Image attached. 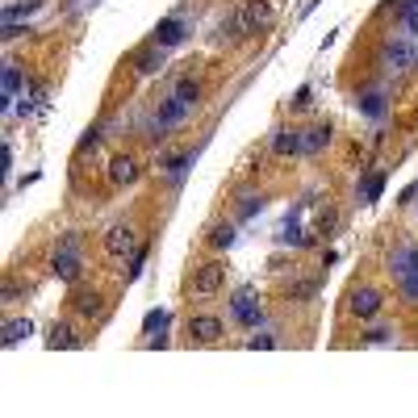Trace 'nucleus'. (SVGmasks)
Listing matches in <instances>:
<instances>
[{
	"label": "nucleus",
	"mask_w": 418,
	"mask_h": 418,
	"mask_svg": "<svg viewBox=\"0 0 418 418\" xmlns=\"http://www.w3.org/2000/svg\"><path fill=\"white\" fill-rule=\"evenodd\" d=\"M197 96H201L197 80H180V84H176V92L159 105V113H155V121H151V138H167V130H176V126L193 113Z\"/></svg>",
	"instance_id": "nucleus-1"
},
{
	"label": "nucleus",
	"mask_w": 418,
	"mask_h": 418,
	"mask_svg": "<svg viewBox=\"0 0 418 418\" xmlns=\"http://www.w3.org/2000/svg\"><path fill=\"white\" fill-rule=\"evenodd\" d=\"M80 268H84V264H80V255H75V234H67L63 247H59L54 260H50V272H54L63 285H75V281H80Z\"/></svg>",
	"instance_id": "nucleus-2"
},
{
	"label": "nucleus",
	"mask_w": 418,
	"mask_h": 418,
	"mask_svg": "<svg viewBox=\"0 0 418 418\" xmlns=\"http://www.w3.org/2000/svg\"><path fill=\"white\" fill-rule=\"evenodd\" d=\"M222 285H226V264H218V260H209L193 272V297H214Z\"/></svg>",
	"instance_id": "nucleus-3"
},
{
	"label": "nucleus",
	"mask_w": 418,
	"mask_h": 418,
	"mask_svg": "<svg viewBox=\"0 0 418 418\" xmlns=\"http://www.w3.org/2000/svg\"><path fill=\"white\" fill-rule=\"evenodd\" d=\"M105 255H113V260H126V255H138L134 251V230L130 226H109V234H105Z\"/></svg>",
	"instance_id": "nucleus-4"
},
{
	"label": "nucleus",
	"mask_w": 418,
	"mask_h": 418,
	"mask_svg": "<svg viewBox=\"0 0 418 418\" xmlns=\"http://www.w3.org/2000/svg\"><path fill=\"white\" fill-rule=\"evenodd\" d=\"M268 17H272L268 0H247L243 13H239V33H255L260 25H268Z\"/></svg>",
	"instance_id": "nucleus-5"
},
{
	"label": "nucleus",
	"mask_w": 418,
	"mask_h": 418,
	"mask_svg": "<svg viewBox=\"0 0 418 418\" xmlns=\"http://www.w3.org/2000/svg\"><path fill=\"white\" fill-rule=\"evenodd\" d=\"M188 335H193L197 343H218V339H222V318L197 314V318H188Z\"/></svg>",
	"instance_id": "nucleus-6"
},
{
	"label": "nucleus",
	"mask_w": 418,
	"mask_h": 418,
	"mask_svg": "<svg viewBox=\"0 0 418 418\" xmlns=\"http://www.w3.org/2000/svg\"><path fill=\"white\" fill-rule=\"evenodd\" d=\"M230 310H234V318H239L243 327H260V318H264V314H260V301H255V293H247V289H243V293H234Z\"/></svg>",
	"instance_id": "nucleus-7"
},
{
	"label": "nucleus",
	"mask_w": 418,
	"mask_h": 418,
	"mask_svg": "<svg viewBox=\"0 0 418 418\" xmlns=\"http://www.w3.org/2000/svg\"><path fill=\"white\" fill-rule=\"evenodd\" d=\"M71 306H75L80 318H100V314H105V297H100L96 289H75Z\"/></svg>",
	"instance_id": "nucleus-8"
},
{
	"label": "nucleus",
	"mask_w": 418,
	"mask_h": 418,
	"mask_svg": "<svg viewBox=\"0 0 418 418\" xmlns=\"http://www.w3.org/2000/svg\"><path fill=\"white\" fill-rule=\"evenodd\" d=\"M348 310H352L356 318H373V314L381 310V293H377V289H356V293L348 297Z\"/></svg>",
	"instance_id": "nucleus-9"
},
{
	"label": "nucleus",
	"mask_w": 418,
	"mask_h": 418,
	"mask_svg": "<svg viewBox=\"0 0 418 418\" xmlns=\"http://www.w3.org/2000/svg\"><path fill=\"white\" fill-rule=\"evenodd\" d=\"M134 180H138V163H134L130 155H117V159H109V184L126 188V184H134Z\"/></svg>",
	"instance_id": "nucleus-10"
},
{
	"label": "nucleus",
	"mask_w": 418,
	"mask_h": 418,
	"mask_svg": "<svg viewBox=\"0 0 418 418\" xmlns=\"http://www.w3.org/2000/svg\"><path fill=\"white\" fill-rule=\"evenodd\" d=\"M176 42H184V21L180 17H163L155 25V46H176Z\"/></svg>",
	"instance_id": "nucleus-11"
},
{
	"label": "nucleus",
	"mask_w": 418,
	"mask_h": 418,
	"mask_svg": "<svg viewBox=\"0 0 418 418\" xmlns=\"http://www.w3.org/2000/svg\"><path fill=\"white\" fill-rule=\"evenodd\" d=\"M272 151L276 155H301V130H276L272 134Z\"/></svg>",
	"instance_id": "nucleus-12"
},
{
	"label": "nucleus",
	"mask_w": 418,
	"mask_h": 418,
	"mask_svg": "<svg viewBox=\"0 0 418 418\" xmlns=\"http://www.w3.org/2000/svg\"><path fill=\"white\" fill-rule=\"evenodd\" d=\"M389 272H394L398 281H406L410 272H418V247H406V251H398V255L389 260Z\"/></svg>",
	"instance_id": "nucleus-13"
},
{
	"label": "nucleus",
	"mask_w": 418,
	"mask_h": 418,
	"mask_svg": "<svg viewBox=\"0 0 418 418\" xmlns=\"http://www.w3.org/2000/svg\"><path fill=\"white\" fill-rule=\"evenodd\" d=\"M17 92H21V67H17V63H4V80H0V105H8Z\"/></svg>",
	"instance_id": "nucleus-14"
},
{
	"label": "nucleus",
	"mask_w": 418,
	"mask_h": 418,
	"mask_svg": "<svg viewBox=\"0 0 418 418\" xmlns=\"http://www.w3.org/2000/svg\"><path fill=\"white\" fill-rule=\"evenodd\" d=\"M331 142V126H314V130H301V155H314Z\"/></svg>",
	"instance_id": "nucleus-15"
},
{
	"label": "nucleus",
	"mask_w": 418,
	"mask_h": 418,
	"mask_svg": "<svg viewBox=\"0 0 418 418\" xmlns=\"http://www.w3.org/2000/svg\"><path fill=\"white\" fill-rule=\"evenodd\" d=\"M46 348H54V352H71V348H80V335L71 331V327H50V339H46Z\"/></svg>",
	"instance_id": "nucleus-16"
},
{
	"label": "nucleus",
	"mask_w": 418,
	"mask_h": 418,
	"mask_svg": "<svg viewBox=\"0 0 418 418\" xmlns=\"http://www.w3.org/2000/svg\"><path fill=\"white\" fill-rule=\"evenodd\" d=\"M385 59H389V67H394V71H406V67L415 63V54H410V46H406V42H394V46L385 50Z\"/></svg>",
	"instance_id": "nucleus-17"
},
{
	"label": "nucleus",
	"mask_w": 418,
	"mask_h": 418,
	"mask_svg": "<svg viewBox=\"0 0 418 418\" xmlns=\"http://www.w3.org/2000/svg\"><path fill=\"white\" fill-rule=\"evenodd\" d=\"M381 188H385V172H373V176L360 184V201H364V205H373V201L381 197Z\"/></svg>",
	"instance_id": "nucleus-18"
},
{
	"label": "nucleus",
	"mask_w": 418,
	"mask_h": 418,
	"mask_svg": "<svg viewBox=\"0 0 418 418\" xmlns=\"http://www.w3.org/2000/svg\"><path fill=\"white\" fill-rule=\"evenodd\" d=\"M29 331H33V327H29L25 318H17V322H4V348H17V343L29 335Z\"/></svg>",
	"instance_id": "nucleus-19"
},
{
	"label": "nucleus",
	"mask_w": 418,
	"mask_h": 418,
	"mask_svg": "<svg viewBox=\"0 0 418 418\" xmlns=\"http://www.w3.org/2000/svg\"><path fill=\"white\" fill-rule=\"evenodd\" d=\"M42 8V0H25V4H8L4 8V21H25V17H33Z\"/></svg>",
	"instance_id": "nucleus-20"
},
{
	"label": "nucleus",
	"mask_w": 418,
	"mask_h": 418,
	"mask_svg": "<svg viewBox=\"0 0 418 418\" xmlns=\"http://www.w3.org/2000/svg\"><path fill=\"white\" fill-rule=\"evenodd\" d=\"M230 243H234V226H226V222H222V226H214V230H209V247L226 251Z\"/></svg>",
	"instance_id": "nucleus-21"
},
{
	"label": "nucleus",
	"mask_w": 418,
	"mask_h": 418,
	"mask_svg": "<svg viewBox=\"0 0 418 418\" xmlns=\"http://www.w3.org/2000/svg\"><path fill=\"white\" fill-rule=\"evenodd\" d=\"M281 243H289V247H306V243H310V234H301L293 222H285V226H281Z\"/></svg>",
	"instance_id": "nucleus-22"
},
{
	"label": "nucleus",
	"mask_w": 418,
	"mask_h": 418,
	"mask_svg": "<svg viewBox=\"0 0 418 418\" xmlns=\"http://www.w3.org/2000/svg\"><path fill=\"white\" fill-rule=\"evenodd\" d=\"M167 322H172V318H167L163 310H151V314L142 318V331H147V335H151V331H167Z\"/></svg>",
	"instance_id": "nucleus-23"
},
{
	"label": "nucleus",
	"mask_w": 418,
	"mask_h": 418,
	"mask_svg": "<svg viewBox=\"0 0 418 418\" xmlns=\"http://www.w3.org/2000/svg\"><path fill=\"white\" fill-rule=\"evenodd\" d=\"M159 67H163V54H151V50L138 54V71H142V75H155Z\"/></svg>",
	"instance_id": "nucleus-24"
},
{
	"label": "nucleus",
	"mask_w": 418,
	"mask_h": 418,
	"mask_svg": "<svg viewBox=\"0 0 418 418\" xmlns=\"http://www.w3.org/2000/svg\"><path fill=\"white\" fill-rule=\"evenodd\" d=\"M402 297H406V306H418V272H410L402 281Z\"/></svg>",
	"instance_id": "nucleus-25"
},
{
	"label": "nucleus",
	"mask_w": 418,
	"mask_h": 418,
	"mask_svg": "<svg viewBox=\"0 0 418 418\" xmlns=\"http://www.w3.org/2000/svg\"><path fill=\"white\" fill-rule=\"evenodd\" d=\"M188 163H193V155H176V159H167V176H172V180H180Z\"/></svg>",
	"instance_id": "nucleus-26"
},
{
	"label": "nucleus",
	"mask_w": 418,
	"mask_h": 418,
	"mask_svg": "<svg viewBox=\"0 0 418 418\" xmlns=\"http://www.w3.org/2000/svg\"><path fill=\"white\" fill-rule=\"evenodd\" d=\"M364 113H368V117H381V113H385V105H381V96H377V92H373V96H364Z\"/></svg>",
	"instance_id": "nucleus-27"
},
{
	"label": "nucleus",
	"mask_w": 418,
	"mask_h": 418,
	"mask_svg": "<svg viewBox=\"0 0 418 418\" xmlns=\"http://www.w3.org/2000/svg\"><path fill=\"white\" fill-rule=\"evenodd\" d=\"M310 96H314V92H310V88H301V92L293 96V109H297V113H301V109H310Z\"/></svg>",
	"instance_id": "nucleus-28"
},
{
	"label": "nucleus",
	"mask_w": 418,
	"mask_h": 418,
	"mask_svg": "<svg viewBox=\"0 0 418 418\" xmlns=\"http://www.w3.org/2000/svg\"><path fill=\"white\" fill-rule=\"evenodd\" d=\"M255 209H264V201H260V197H247V205H243V218H251Z\"/></svg>",
	"instance_id": "nucleus-29"
},
{
	"label": "nucleus",
	"mask_w": 418,
	"mask_h": 418,
	"mask_svg": "<svg viewBox=\"0 0 418 418\" xmlns=\"http://www.w3.org/2000/svg\"><path fill=\"white\" fill-rule=\"evenodd\" d=\"M247 348H255V352H260V348H264V352H268V348H272V335H255V339H251V343H247Z\"/></svg>",
	"instance_id": "nucleus-30"
},
{
	"label": "nucleus",
	"mask_w": 418,
	"mask_h": 418,
	"mask_svg": "<svg viewBox=\"0 0 418 418\" xmlns=\"http://www.w3.org/2000/svg\"><path fill=\"white\" fill-rule=\"evenodd\" d=\"M406 29L418 38V8H410V13H406Z\"/></svg>",
	"instance_id": "nucleus-31"
}]
</instances>
